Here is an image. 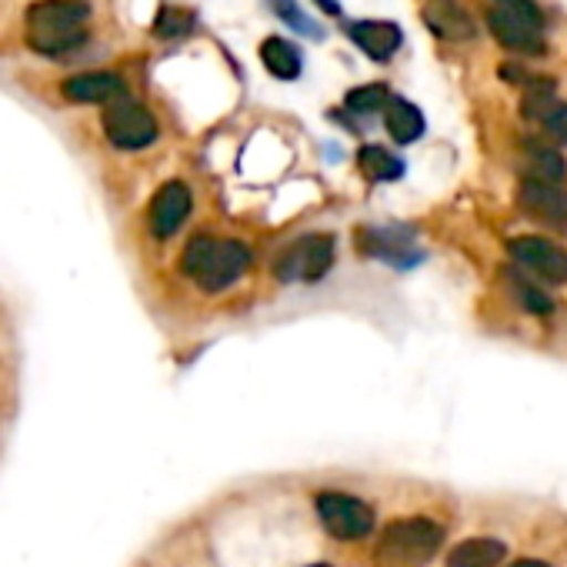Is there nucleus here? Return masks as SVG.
I'll return each mask as SVG.
<instances>
[{
	"label": "nucleus",
	"mask_w": 567,
	"mask_h": 567,
	"mask_svg": "<svg viewBox=\"0 0 567 567\" xmlns=\"http://www.w3.org/2000/svg\"><path fill=\"white\" fill-rule=\"evenodd\" d=\"M87 0H38L28 11L24 38L44 58H64L87 44Z\"/></svg>",
	"instance_id": "1"
},
{
	"label": "nucleus",
	"mask_w": 567,
	"mask_h": 567,
	"mask_svg": "<svg viewBox=\"0 0 567 567\" xmlns=\"http://www.w3.org/2000/svg\"><path fill=\"white\" fill-rule=\"evenodd\" d=\"M250 267V250L240 240H217V237H194L184 247L181 270L197 284L200 291L217 295Z\"/></svg>",
	"instance_id": "2"
},
{
	"label": "nucleus",
	"mask_w": 567,
	"mask_h": 567,
	"mask_svg": "<svg viewBox=\"0 0 567 567\" xmlns=\"http://www.w3.org/2000/svg\"><path fill=\"white\" fill-rule=\"evenodd\" d=\"M444 530L431 517H401L384 527L378 554L388 564H424L441 547Z\"/></svg>",
	"instance_id": "3"
},
{
	"label": "nucleus",
	"mask_w": 567,
	"mask_h": 567,
	"mask_svg": "<svg viewBox=\"0 0 567 567\" xmlns=\"http://www.w3.org/2000/svg\"><path fill=\"white\" fill-rule=\"evenodd\" d=\"M104 134L121 151H141L157 141V121L144 104L121 97L104 111Z\"/></svg>",
	"instance_id": "4"
},
{
	"label": "nucleus",
	"mask_w": 567,
	"mask_h": 567,
	"mask_svg": "<svg viewBox=\"0 0 567 567\" xmlns=\"http://www.w3.org/2000/svg\"><path fill=\"white\" fill-rule=\"evenodd\" d=\"M318 517L324 530L338 540H361L374 530V511L341 491H328L318 497Z\"/></svg>",
	"instance_id": "5"
},
{
	"label": "nucleus",
	"mask_w": 567,
	"mask_h": 567,
	"mask_svg": "<svg viewBox=\"0 0 567 567\" xmlns=\"http://www.w3.org/2000/svg\"><path fill=\"white\" fill-rule=\"evenodd\" d=\"M487 28L497 38V44L507 48L511 54H520V58H544L547 54L544 24H537L530 18H520L514 11L491 8L487 11Z\"/></svg>",
	"instance_id": "6"
},
{
	"label": "nucleus",
	"mask_w": 567,
	"mask_h": 567,
	"mask_svg": "<svg viewBox=\"0 0 567 567\" xmlns=\"http://www.w3.org/2000/svg\"><path fill=\"white\" fill-rule=\"evenodd\" d=\"M511 257L547 284H567V247L547 237H517L511 240Z\"/></svg>",
	"instance_id": "7"
},
{
	"label": "nucleus",
	"mask_w": 567,
	"mask_h": 567,
	"mask_svg": "<svg viewBox=\"0 0 567 567\" xmlns=\"http://www.w3.org/2000/svg\"><path fill=\"white\" fill-rule=\"evenodd\" d=\"M517 204L524 214H530L534 220H540L567 237V190L560 184H544V181L524 177L520 190H517Z\"/></svg>",
	"instance_id": "8"
},
{
	"label": "nucleus",
	"mask_w": 567,
	"mask_h": 567,
	"mask_svg": "<svg viewBox=\"0 0 567 567\" xmlns=\"http://www.w3.org/2000/svg\"><path fill=\"white\" fill-rule=\"evenodd\" d=\"M520 114L527 121H534L554 144L567 147V104L554 101V81L537 87V91H527L524 104H520Z\"/></svg>",
	"instance_id": "9"
},
{
	"label": "nucleus",
	"mask_w": 567,
	"mask_h": 567,
	"mask_svg": "<svg viewBox=\"0 0 567 567\" xmlns=\"http://www.w3.org/2000/svg\"><path fill=\"white\" fill-rule=\"evenodd\" d=\"M190 190H187V184H181V181H171V184H164L157 194H154V200H151V230H154V237H171V234H177L181 230V224L187 220V214H190Z\"/></svg>",
	"instance_id": "10"
},
{
	"label": "nucleus",
	"mask_w": 567,
	"mask_h": 567,
	"mask_svg": "<svg viewBox=\"0 0 567 567\" xmlns=\"http://www.w3.org/2000/svg\"><path fill=\"white\" fill-rule=\"evenodd\" d=\"M348 38L371 61H391L404 44V31L394 21H354V24H348Z\"/></svg>",
	"instance_id": "11"
},
{
	"label": "nucleus",
	"mask_w": 567,
	"mask_h": 567,
	"mask_svg": "<svg viewBox=\"0 0 567 567\" xmlns=\"http://www.w3.org/2000/svg\"><path fill=\"white\" fill-rule=\"evenodd\" d=\"M61 91H64L68 101H78V104H114V101L127 97V84L117 74H107V71L68 78Z\"/></svg>",
	"instance_id": "12"
},
{
	"label": "nucleus",
	"mask_w": 567,
	"mask_h": 567,
	"mask_svg": "<svg viewBox=\"0 0 567 567\" xmlns=\"http://www.w3.org/2000/svg\"><path fill=\"white\" fill-rule=\"evenodd\" d=\"M331 257H334L331 237H311L280 260V274L284 277H298V274L301 277H321L328 270Z\"/></svg>",
	"instance_id": "13"
},
{
	"label": "nucleus",
	"mask_w": 567,
	"mask_h": 567,
	"mask_svg": "<svg viewBox=\"0 0 567 567\" xmlns=\"http://www.w3.org/2000/svg\"><path fill=\"white\" fill-rule=\"evenodd\" d=\"M507 557V544L497 537H467L447 554V567H497Z\"/></svg>",
	"instance_id": "14"
},
{
	"label": "nucleus",
	"mask_w": 567,
	"mask_h": 567,
	"mask_svg": "<svg viewBox=\"0 0 567 567\" xmlns=\"http://www.w3.org/2000/svg\"><path fill=\"white\" fill-rule=\"evenodd\" d=\"M260 61L277 81H298L301 78V51L284 38H264Z\"/></svg>",
	"instance_id": "15"
},
{
	"label": "nucleus",
	"mask_w": 567,
	"mask_h": 567,
	"mask_svg": "<svg viewBox=\"0 0 567 567\" xmlns=\"http://www.w3.org/2000/svg\"><path fill=\"white\" fill-rule=\"evenodd\" d=\"M384 127H388V134H391L398 144H411V141H417V137L424 134V114H421L411 101L394 97V101L388 104V111H384Z\"/></svg>",
	"instance_id": "16"
},
{
	"label": "nucleus",
	"mask_w": 567,
	"mask_h": 567,
	"mask_svg": "<svg viewBox=\"0 0 567 567\" xmlns=\"http://www.w3.org/2000/svg\"><path fill=\"white\" fill-rule=\"evenodd\" d=\"M524 161H527V171H530L527 177H534V181H544V184L567 181V161L554 147L524 141Z\"/></svg>",
	"instance_id": "17"
},
{
	"label": "nucleus",
	"mask_w": 567,
	"mask_h": 567,
	"mask_svg": "<svg viewBox=\"0 0 567 567\" xmlns=\"http://www.w3.org/2000/svg\"><path fill=\"white\" fill-rule=\"evenodd\" d=\"M358 164H361V171H364L371 181H398V177L404 174V164H401L391 151H384V147H378V144L361 147Z\"/></svg>",
	"instance_id": "18"
},
{
	"label": "nucleus",
	"mask_w": 567,
	"mask_h": 567,
	"mask_svg": "<svg viewBox=\"0 0 567 567\" xmlns=\"http://www.w3.org/2000/svg\"><path fill=\"white\" fill-rule=\"evenodd\" d=\"M391 101H394V97H391V91H388L384 84H364V87H354V91L344 97V104H348L354 114H378V111H388Z\"/></svg>",
	"instance_id": "19"
},
{
	"label": "nucleus",
	"mask_w": 567,
	"mask_h": 567,
	"mask_svg": "<svg viewBox=\"0 0 567 567\" xmlns=\"http://www.w3.org/2000/svg\"><path fill=\"white\" fill-rule=\"evenodd\" d=\"M270 4V11L288 24L291 31H298V34H305V38H321V28L298 8V0H267Z\"/></svg>",
	"instance_id": "20"
},
{
	"label": "nucleus",
	"mask_w": 567,
	"mask_h": 567,
	"mask_svg": "<svg viewBox=\"0 0 567 567\" xmlns=\"http://www.w3.org/2000/svg\"><path fill=\"white\" fill-rule=\"evenodd\" d=\"M194 28V18L184 14V11H161V21H157V34L164 38H181Z\"/></svg>",
	"instance_id": "21"
},
{
	"label": "nucleus",
	"mask_w": 567,
	"mask_h": 567,
	"mask_svg": "<svg viewBox=\"0 0 567 567\" xmlns=\"http://www.w3.org/2000/svg\"><path fill=\"white\" fill-rule=\"evenodd\" d=\"M514 291L520 295V301L534 311V315H547L550 311V301L534 288V284L530 280H520V277H514Z\"/></svg>",
	"instance_id": "22"
},
{
	"label": "nucleus",
	"mask_w": 567,
	"mask_h": 567,
	"mask_svg": "<svg viewBox=\"0 0 567 567\" xmlns=\"http://www.w3.org/2000/svg\"><path fill=\"white\" fill-rule=\"evenodd\" d=\"M494 4H497L501 11H514V14H520V18H530V21L544 24L540 8L534 4V0H494Z\"/></svg>",
	"instance_id": "23"
},
{
	"label": "nucleus",
	"mask_w": 567,
	"mask_h": 567,
	"mask_svg": "<svg viewBox=\"0 0 567 567\" xmlns=\"http://www.w3.org/2000/svg\"><path fill=\"white\" fill-rule=\"evenodd\" d=\"M511 567H550L547 560H537V557H524V560H514Z\"/></svg>",
	"instance_id": "24"
},
{
	"label": "nucleus",
	"mask_w": 567,
	"mask_h": 567,
	"mask_svg": "<svg viewBox=\"0 0 567 567\" xmlns=\"http://www.w3.org/2000/svg\"><path fill=\"white\" fill-rule=\"evenodd\" d=\"M308 567H331V564H308Z\"/></svg>",
	"instance_id": "25"
}]
</instances>
